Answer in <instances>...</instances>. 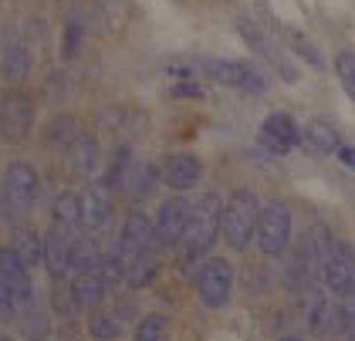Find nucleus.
Instances as JSON below:
<instances>
[{"label":"nucleus","instance_id":"obj_1","mask_svg":"<svg viewBox=\"0 0 355 341\" xmlns=\"http://www.w3.org/2000/svg\"><path fill=\"white\" fill-rule=\"evenodd\" d=\"M220 216H223V203L217 193L200 196V203L190 213V227H187L183 240L176 243V263L183 274H200V267L207 263L220 236Z\"/></svg>","mask_w":355,"mask_h":341},{"label":"nucleus","instance_id":"obj_2","mask_svg":"<svg viewBox=\"0 0 355 341\" xmlns=\"http://www.w3.org/2000/svg\"><path fill=\"white\" fill-rule=\"evenodd\" d=\"M257 216H261V203L254 196V189H237L220 216V234L227 240L230 250H244L250 236L257 230Z\"/></svg>","mask_w":355,"mask_h":341},{"label":"nucleus","instance_id":"obj_3","mask_svg":"<svg viewBox=\"0 0 355 341\" xmlns=\"http://www.w3.org/2000/svg\"><path fill=\"white\" fill-rule=\"evenodd\" d=\"M257 247L264 257H281L291 247V210L284 203H268L257 216Z\"/></svg>","mask_w":355,"mask_h":341},{"label":"nucleus","instance_id":"obj_4","mask_svg":"<svg viewBox=\"0 0 355 341\" xmlns=\"http://www.w3.org/2000/svg\"><path fill=\"white\" fill-rule=\"evenodd\" d=\"M230 288H234V270L223 257H207V263L196 274V294L207 308H223L230 301Z\"/></svg>","mask_w":355,"mask_h":341},{"label":"nucleus","instance_id":"obj_5","mask_svg":"<svg viewBox=\"0 0 355 341\" xmlns=\"http://www.w3.org/2000/svg\"><path fill=\"white\" fill-rule=\"evenodd\" d=\"M322 284H325V290H331L335 297H342V294L355 284V254L349 243L331 240L325 261H322Z\"/></svg>","mask_w":355,"mask_h":341},{"label":"nucleus","instance_id":"obj_6","mask_svg":"<svg viewBox=\"0 0 355 341\" xmlns=\"http://www.w3.org/2000/svg\"><path fill=\"white\" fill-rule=\"evenodd\" d=\"M200 68H203V75H210L214 81H220V85H230V88H241V91H254V95H261V91L268 88V81L261 78L250 64H244V61L203 58V61H200Z\"/></svg>","mask_w":355,"mask_h":341},{"label":"nucleus","instance_id":"obj_7","mask_svg":"<svg viewBox=\"0 0 355 341\" xmlns=\"http://www.w3.org/2000/svg\"><path fill=\"white\" fill-rule=\"evenodd\" d=\"M31 125H34V108L24 91H3L0 98V135L10 142L28 139Z\"/></svg>","mask_w":355,"mask_h":341},{"label":"nucleus","instance_id":"obj_8","mask_svg":"<svg viewBox=\"0 0 355 341\" xmlns=\"http://www.w3.org/2000/svg\"><path fill=\"white\" fill-rule=\"evenodd\" d=\"M190 213H193V207L183 196H169L163 207H159L156 223H153L156 247H176L183 240V234H187V227H190Z\"/></svg>","mask_w":355,"mask_h":341},{"label":"nucleus","instance_id":"obj_9","mask_svg":"<svg viewBox=\"0 0 355 341\" xmlns=\"http://www.w3.org/2000/svg\"><path fill=\"white\" fill-rule=\"evenodd\" d=\"M298 142H301V129L288 112H271L261 122V146L268 152H274V156H288L291 149H298Z\"/></svg>","mask_w":355,"mask_h":341},{"label":"nucleus","instance_id":"obj_10","mask_svg":"<svg viewBox=\"0 0 355 341\" xmlns=\"http://www.w3.org/2000/svg\"><path fill=\"white\" fill-rule=\"evenodd\" d=\"M75 227H64L51 220V230L44 234V263H48V274L51 277H64L71 270V250H75Z\"/></svg>","mask_w":355,"mask_h":341},{"label":"nucleus","instance_id":"obj_11","mask_svg":"<svg viewBox=\"0 0 355 341\" xmlns=\"http://www.w3.org/2000/svg\"><path fill=\"white\" fill-rule=\"evenodd\" d=\"M0 281L10 288L17 308H28L34 301V288H31V274H28V263L17 257L14 247H0Z\"/></svg>","mask_w":355,"mask_h":341},{"label":"nucleus","instance_id":"obj_12","mask_svg":"<svg viewBox=\"0 0 355 341\" xmlns=\"http://www.w3.org/2000/svg\"><path fill=\"white\" fill-rule=\"evenodd\" d=\"M3 186H7L10 200L21 210L34 207V200L41 196V176L34 173V166H28V162H10L7 173H3Z\"/></svg>","mask_w":355,"mask_h":341},{"label":"nucleus","instance_id":"obj_13","mask_svg":"<svg viewBox=\"0 0 355 341\" xmlns=\"http://www.w3.org/2000/svg\"><path fill=\"white\" fill-rule=\"evenodd\" d=\"M115 247L125 254V261H132L139 254L153 250V247H156V230H153V223H149L142 213H129L125 223H122V236H119Z\"/></svg>","mask_w":355,"mask_h":341},{"label":"nucleus","instance_id":"obj_14","mask_svg":"<svg viewBox=\"0 0 355 341\" xmlns=\"http://www.w3.org/2000/svg\"><path fill=\"white\" fill-rule=\"evenodd\" d=\"M200 176H203V166H200L196 156H190V152H173V156H166L163 183L169 186V189L187 193V189H193V186L200 183Z\"/></svg>","mask_w":355,"mask_h":341},{"label":"nucleus","instance_id":"obj_15","mask_svg":"<svg viewBox=\"0 0 355 341\" xmlns=\"http://www.w3.org/2000/svg\"><path fill=\"white\" fill-rule=\"evenodd\" d=\"M112 213V186L105 180L88 183V189L82 193V227L98 230Z\"/></svg>","mask_w":355,"mask_h":341},{"label":"nucleus","instance_id":"obj_16","mask_svg":"<svg viewBox=\"0 0 355 341\" xmlns=\"http://www.w3.org/2000/svg\"><path fill=\"white\" fill-rule=\"evenodd\" d=\"M298 146L308 156H331V152L342 146V135H338L335 125H328V122H308V125L301 129Z\"/></svg>","mask_w":355,"mask_h":341},{"label":"nucleus","instance_id":"obj_17","mask_svg":"<svg viewBox=\"0 0 355 341\" xmlns=\"http://www.w3.org/2000/svg\"><path fill=\"white\" fill-rule=\"evenodd\" d=\"M98 139L92 132H78L68 146V166L78 173V176H92L98 169Z\"/></svg>","mask_w":355,"mask_h":341},{"label":"nucleus","instance_id":"obj_18","mask_svg":"<svg viewBox=\"0 0 355 341\" xmlns=\"http://www.w3.org/2000/svg\"><path fill=\"white\" fill-rule=\"evenodd\" d=\"M71 288H75V297H78L82 311H92V308H98V304L105 301V290H109V284H105L102 270H98V267H92V270L75 274Z\"/></svg>","mask_w":355,"mask_h":341},{"label":"nucleus","instance_id":"obj_19","mask_svg":"<svg viewBox=\"0 0 355 341\" xmlns=\"http://www.w3.org/2000/svg\"><path fill=\"white\" fill-rule=\"evenodd\" d=\"M156 180H159V169H156L153 162H139V166H132V169L125 173L122 189H125V196H129L132 203H142V200L156 189Z\"/></svg>","mask_w":355,"mask_h":341},{"label":"nucleus","instance_id":"obj_20","mask_svg":"<svg viewBox=\"0 0 355 341\" xmlns=\"http://www.w3.org/2000/svg\"><path fill=\"white\" fill-rule=\"evenodd\" d=\"M241 34H244L247 41L254 44V51L261 54V58H268V61H271L277 71H284V78H288V81L298 78V75H295V68L288 64V58H284L281 51H274V44L268 41V37H264V34H261V30H250V24H241Z\"/></svg>","mask_w":355,"mask_h":341},{"label":"nucleus","instance_id":"obj_21","mask_svg":"<svg viewBox=\"0 0 355 341\" xmlns=\"http://www.w3.org/2000/svg\"><path fill=\"white\" fill-rule=\"evenodd\" d=\"M10 247L17 250V257L28 263V267H37V263L44 261V236H37L31 227H17Z\"/></svg>","mask_w":355,"mask_h":341},{"label":"nucleus","instance_id":"obj_22","mask_svg":"<svg viewBox=\"0 0 355 341\" xmlns=\"http://www.w3.org/2000/svg\"><path fill=\"white\" fill-rule=\"evenodd\" d=\"M0 68H3V78L10 81V85H24L31 75V54L24 44H10L7 51H3V61H0Z\"/></svg>","mask_w":355,"mask_h":341},{"label":"nucleus","instance_id":"obj_23","mask_svg":"<svg viewBox=\"0 0 355 341\" xmlns=\"http://www.w3.org/2000/svg\"><path fill=\"white\" fill-rule=\"evenodd\" d=\"M156 270H159V257H156V247H153V250H146V254H139V257L129 261L125 284H129V288H146V284H153Z\"/></svg>","mask_w":355,"mask_h":341},{"label":"nucleus","instance_id":"obj_24","mask_svg":"<svg viewBox=\"0 0 355 341\" xmlns=\"http://www.w3.org/2000/svg\"><path fill=\"white\" fill-rule=\"evenodd\" d=\"M51 220L64 223V227H78L82 223V196L75 193H58L51 203Z\"/></svg>","mask_w":355,"mask_h":341},{"label":"nucleus","instance_id":"obj_25","mask_svg":"<svg viewBox=\"0 0 355 341\" xmlns=\"http://www.w3.org/2000/svg\"><path fill=\"white\" fill-rule=\"evenodd\" d=\"M102 257H105V254L98 250L95 240H75V250H71V270H75V274L92 270V267L102 263Z\"/></svg>","mask_w":355,"mask_h":341},{"label":"nucleus","instance_id":"obj_26","mask_svg":"<svg viewBox=\"0 0 355 341\" xmlns=\"http://www.w3.org/2000/svg\"><path fill=\"white\" fill-rule=\"evenodd\" d=\"M75 135H78V125H75L71 115H58V119L48 122V129H44V139H48L51 146H61V149H68Z\"/></svg>","mask_w":355,"mask_h":341},{"label":"nucleus","instance_id":"obj_27","mask_svg":"<svg viewBox=\"0 0 355 341\" xmlns=\"http://www.w3.org/2000/svg\"><path fill=\"white\" fill-rule=\"evenodd\" d=\"M98 270H102L105 284H109V288H115V284H122V281H125V274H129V261H125V254L115 247V250H109V254L102 257Z\"/></svg>","mask_w":355,"mask_h":341},{"label":"nucleus","instance_id":"obj_28","mask_svg":"<svg viewBox=\"0 0 355 341\" xmlns=\"http://www.w3.org/2000/svg\"><path fill=\"white\" fill-rule=\"evenodd\" d=\"M21 328H24V338L28 341H41V338H48V315L31 301L28 308H24V317H21Z\"/></svg>","mask_w":355,"mask_h":341},{"label":"nucleus","instance_id":"obj_29","mask_svg":"<svg viewBox=\"0 0 355 341\" xmlns=\"http://www.w3.org/2000/svg\"><path fill=\"white\" fill-rule=\"evenodd\" d=\"M136 341H169V321L163 315H146L136 324Z\"/></svg>","mask_w":355,"mask_h":341},{"label":"nucleus","instance_id":"obj_30","mask_svg":"<svg viewBox=\"0 0 355 341\" xmlns=\"http://www.w3.org/2000/svg\"><path fill=\"white\" fill-rule=\"evenodd\" d=\"M335 75H338V81H342L345 95L355 102V54L352 51L335 54Z\"/></svg>","mask_w":355,"mask_h":341},{"label":"nucleus","instance_id":"obj_31","mask_svg":"<svg viewBox=\"0 0 355 341\" xmlns=\"http://www.w3.org/2000/svg\"><path fill=\"white\" fill-rule=\"evenodd\" d=\"M88 331L98 341H115L119 338V317L112 315H92L88 317Z\"/></svg>","mask_w":355,"mask_h":341},{"label":"nucleus","instance_id":"obj_32","mask_svg":"<svg viewBox=\"0 0 355 341\" xmlns=\"http://www.w3.org/2000/svg\"><path fill=\"white\" fill-rule=\"evenodd\" d=\"M55 311L58 315H64V317H71V315H78L82 311V304H78V297H75V288L71 284H61V288H55Z\"/></svg>","mask_w":355,"mask_h":341},{"label":"nucleus","instance_id":"obj_33","mask_svg":"<svg viewBox=\"0 0 355 341\" xmlns=\"http://www.w3.org/2000/svg\"><path fill=\"white\" fill-rule=\"evenodd\" d=\"M125 169H129V146H122V149H115V159H112L109 173H105V183L115 189V186L125 180Z\"/></svg>","mask_w":355,"mask_h":341},{"label":"nucleus","instance_id":"obj_34","mask_svg":"<svg viewBox=\"0 0 355 341\" xmlns=\"http://www.w3.org/2000/svg\"><path fill=\"white\" fill-rule=\"evenodd\" d=\"M78 44H82V24L71 21V24L64 27V34H61V58H75Z\"/></svg>","mask_w":355,"mask_h":341},{"label":"nucleus","instance_id":"obj_35","mask_svg":"<svg viewBox=\"0 0 355 341\" xmlns=\"http://www.w3.org/2000/svg\"><path fill=\"white\" fill-rule=\"evenodd\" d=\"M288 41H291V44H295V51H298L301 58H308V61H311L315 68L322 64V58H318V51H315V44H311V41H304L298 30H288Z\"/></svg>","mask_w":355,"mask_h":341},{"label":"nucleus","instance_id":"obj_36","mask_svg":"<svg viewBox=\"0 0 355 341\" xmlns=\"http://www.w3.org/2000/svg\"><path fill=\"white\" fill-rule=\"evenodd\" d=\"M14 315H17V301H14L10 288L0 281V321H10Z\"/></svg>","mask_w":355,"mask_h":341},{"label":"nucleus","instance_id":"obj_37","mask_svg":"<svg viewBox=\"0 0 355 341\" xmlns=\"http://www.w3.org/2000/svg\"><path fill=\"white\" fill-rule=\"evenodd\" d=\"M173 98H203L200 85H173Z\"/></svg>","mask_w":355,"mask_h":341},{"label":"nucleus","instance_id":"obj_38","mask_svg":"<svg viewBox=\"0 0 355 341\" xmlns=\"http://www.w3.org/2000/svg\"><path fill=\"white\" fill-rule=\"evenodd\" d=\"M335 159H338L342 166H349V169H355V146H345V142H342V146L335 149Z\"/></svg>","mask_w":355,"mask_h":341},{"label":"nucleus","instance_id":"obj_39","mask_svg":"<svg viewBox=\"0 0 355 341\" xmlns=\"http://www.w3.org/2000/svg\"><path fill=\"white\" fill-rule=\"evenodd\" d=\"M342 341H355V324H352V328H349V335H345V338H342Z\"/></svg>","mask_w":355,"mask_h":341},{"label":"nucleus","instance_id":"obj_40","mask_svg":"<svg viewBox=\"0 0 355 341\" xmlns=\"http://www.w3.org/2000/svg\"><path fill=\"white\" fill-rule=\"evenodd\" d=\"M277 341H301L298 335H284V338H277Z\"/></svg>","mask_w":355,"mask_h":341}]
</instances>
